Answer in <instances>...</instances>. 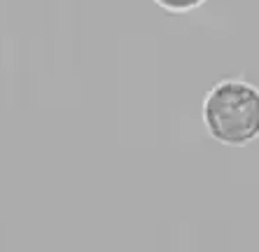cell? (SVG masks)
Returning <instances> with one entry per match:
<instances>
[{
	"label": "cell",
	"mask_w": 259,
	"mask_h": 252,
	"mask_svg": "<svg viewBox=\"0 0 259 252\" xmlns=\"http://www.w3.org/2000/svg\"><path fill=\"white\" fill-rule=\"evenodd\" d=\"M152 3L170 14H187V12H194V10L203 7L208 0H152Z\"/></svg>",
	"instance_id": "obj_2"
},
{
	"label": "cell",
	"mask_w": 259,
	"mask_h": 252,
	"mask_svg": "<svg viewBox=\"0 0 259 252\" xmlns=\"http://www.w3.org/2000/svg\"><path fill=\"white\" fill-rule=\"evenodd\" d=\"M208 136L224 147L241 150L259 140V87L245 77H224L201 103Z\"/></svg>",
	"instance_id": "obj_1"
}]
</instances>
